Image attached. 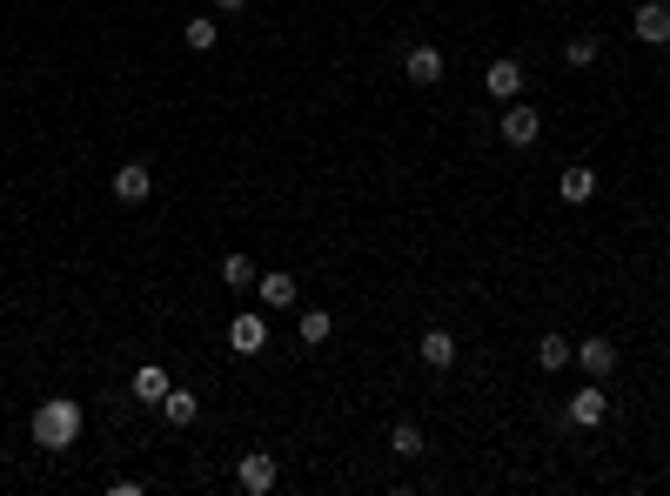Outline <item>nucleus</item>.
Wrapping results in <instances>:
<instances>
[{
	"mask_svg": "<svg viewBox=\"0 0 670 496\" xmlns=\"http://www.w3.org/2000/svg\"><path fill=\"white\" fill-rule=\"evenodd\" d=\"M81 429H88V416H81L74 396H47V403L34 409V443H41V450H74Z\"/></svg>",
	"mask_w": 670,
	"mask_h": 496,
	"instance_id": "obj_1",
	"label": "nucleus"
},
{
	"mask_svg": "<svg viewBox=\"0 0 670 496\" xmlns=\"http://www.w3.org/2000/svg\"><path fill=\"white\" fill-rule=\"evenodd\" d=\"M108 188H114V202H121V208H134V202H148V195H155V168H148V161H121Z\"/></svg>",
	"mask_w": 670,
	"mask_h": 496,
	"instance_id": "obj_2",
	"label": "nucleus"
},
{
	"mask_svg": "<svg viewBox=\"0 0 670 496\" xmlns=\"http://www.w3.org/2000/svg\"><path fill=\"white\" fill-rule=\"evenodd\" d=\"M496 135L510 141V148H530V141L543 135V114H536L530 101H510V108H503V121H496Z\"/></svg>",
	"mask_w": 670,
	"mask_h": 496,
	"instance_id": "obj_3",
	"label": "nucleus"
},
{
	"mask_svg": "<svg viewBox=\"0 0 670 496\" xmlns=\"http://www.w3.org/2000/svg\"><path fill=\"white\" fill-rule=\"evenodd\" d=\"M630 34L644 47H670V7L664 0H637V14H630Z\"/></svg>",
	"mask_w": 670,
	"mask_h": 496,
	"instance_id": "obj_4",
	"label": "nucleus"
},
{
	"mask_svg": "<svg viewBox=\"0 0 670 496\" xmlns=\"http://www.w3.org/2000/svg\"><path fill=\"white\" fill-rule=\"evenodd\" d=\"M275 476H282V463H275L268 450H248L242 463H235V483H242L248 496H268V490H275Z\"/></svg>",
	"mask_w": 670,
	"mask_h": 496,
	"instance_id": "obj_5",
	"label": "nucleus"
},
{
	"mask_svg": "<svg viewBox=\"0 0 670 496\" xmlns=\"http://www.w3.org/2000/svg\"><path fill=\"white\" fill-rule=\"evenodd\" d=\"M402 74H409L416 88H436V81H443V47H436V41H416L409 54H402Z\"/></svg>",
	"mask_w": 670,
	"mask_h": 496,
	"instance_id": "obj_6",
	"label": "nucleus"
},
{
	"mask_svg": "<svg viewBox=\"0 0 670 496\" xmlns=\"http://www.w3.org/2000/svg\"><path fill=\"white\" fill-rule=\"evenodd\" d=\"M483 88H490V101H516V94H523V61H516V54H496L490 68H483Z\"/></svg>",
	"mask_w": 670,
	"mask_h": 496,
	"instance_id": "obj_7",
	"label": "nucleus"
},
{
	"mask_svg": "<svg viewBox=\"0 0 670 496\" xmlns=\"http://www.w3.org/2000/svg\"><path fill=\"white\" fill-rule=\"evenodd\" d=\"M563 416H570L577 429H597L603 416H610V396H603V383H597V376H590V383H583L577 396H570V409H563Z\"/></svg>",
	"mask_w": 670,
	"mask_h": 496,
	"instance_id": "obj_8",
	"label": "nucleus"
},
{
	"mask_svg": "<svg viewBox=\"0 0 670 496\" xmlns=\"http://www.w3.org/2000/svg\"><path fill=\"white\" fill-rule=\"evenodd\" d=\"M255 295H262V309H295V302H302V282H295L289 269H268V275H255Z\"/></svg>",
	"mask_w": 670,
	"mask_h": 496,
	"instance_id": "obj_9",
	"label": "nucleus"
},
{
	"mask_svg": "<svg viewBox=\"0 0 670 496\" xmlns=\"http://www.w3.org/2000/svg\"><path fill=\"white\" fill-rule=\"evenodd\" d=\"M228 349H235V356H262V349H268V322L262 316H235V322H228Z\"/></svg>",
	"mask_w": 670,
	"mask_h": 496,
	"instance_id": "obj_10",
	"label": "nucleus"
},
{
	"mask_svg": "<svg viewBox=\"0 0 670 496\" xmlns=\"http://www.w3.org/2000/svg\"><path fill=\"white\" fill-rule=\"evenodd\" d=\"M195 416H201V396H195V389H168V396H161V423H168V429H195Z\"/></svg>",
	"mask_w": 670,
	"mask_h": 496,
	"instance_id": "obj_11",
	"label": "nucleus"
},
{
	"mask_svg": "<svg viewBox=\"0 0 670 496\" xmlns=\"http://www.w3.org/2000/svg\"><path fill=\"white\" fill-rule=\"evenodd\" d=\"M557 195H563L570 208H583L590 195H597V168H583V161H570V168L557 175Z\"/></svg>",
	"mask_w": 670,
	"mask_h": 496,
	"instance_id": "obj_12",
	"label": "nucleus"
},
{
	"mask_svg": "<svg viewBox=\"0 0 670 496\" xmlns=\"http://www.w3.org/2000/svg\"><path fill=\"white\" fill-rule=\"evenodd\" d=\"M577 369L583 376H610V369H617V342H603V336H590V342H577Z\"/></svg>",
	"mask_w": 670,
	"mask_h": 496,
	"instance_id": "obj_13",
	"label": "nucleus"
},
{
	"mask_svg": "<svg viewBox=\"0 0 670 496\" xmlns=\"http://www.w3.org/2000/svg\"><path fill=\"white\" fill-rule=\"evenodd\" d=\"M416 356H423L429 369H456V336H449V329H423Z\"/></svg>",
	"mask_w": 670,
	"mask_h": 496,
	"instance_id": "obj_14",
	"label": "nucleus"
},
{
	"mask_svg": "<svg viewBox=\"0 0 670 496\" xmlns=\"http://www.w3.org/2000/svg\"><path fill=\"white\" fill-rule=\"evenodd\" d=\"M423 450H429L423 423H389V456H402V463H416Z\"/></svg>",
	"mask_w": 670,
	"mask_h": 496,
	"instance_id": "obj_15",
	"label": "nucleus"
},
{
	"mask_svg": "<svg viewBox=\"0 0 670 496\" xmlns=\"http://www.w3.org/2000/svg\"><path fill=\"white\" fill-rule=\"evenodd\" d=\"M570 362H577V342H563V336L536 342V369H543V376H557V369H570Z\"/></svg>",
	"mask_w": 670,
	"mask_h": 496,
	"instance_id": "obj_16",
	"label": "nucleus"
},
{
	"mask_svg": "<svg viewBox=\"0 0 670 496\" xmlns=\"http://www.w3.org/2000/svg\"><path fill=\"white\" fill-rule=\"evenodd\" d=\"M168 369H155V362H148V369H134V403H155L161 409V396H168Z\"/></svg>",
	"mask_w": 670,
	"mask_h": 496,
	"instance_id": "obj_17",
	"label": "nucleus"
},
{
	"mask_svg": "<svg viewBox=\"0 0 670 496\" xmlns=\"http://www.w3.org/2000/svg\"><path fill=\"white\" fill-rule=\"evenodd\" d=\"M215 275H222V289H255V275H262V269H255L248 255H235V248H228V255H222V269H215Z\"/></svg>",
	"mask_w": 670,
	"mask_h": 496,
	"instance_id": "obj_18",
	"label": "nucleus"
},
{
	"mask_svg": "<svg viewBox=\"0 0 670 496\" xmlns=\"http://www.w3.org/2000/svg\"><path fill=\"white\" fill-rule=\"evenodd\" d=\"M563 61H570V68H597L603 41H597V34H570V41H563Z\"/></svg>",
	"mask_w": 670,
	"mask_h": 496,
	"instance_id": "obj_19",
	"label": "nucleus"
},
{
	"mask_svg": "<svg viewBox=\"0 0 670 496\" xmlns=\"http://www.w3.org/2000/svg\"><path fill=\"white\" fill-rule=\"evenodd\" d=\"M329 336H335V316H329V309H302V342L315 349V342H329Z\"/></svg>",
	"mask_w": 670,
	"mask_h": 496,
	"instance_id": "obj_20",
	"label": "nucleus"
},
{
	"mask_svg": "<svg viewBox=\"0 0 670 496\" xmlns=\"http://www.w3.org/2000/svg\"><path fill=\"white\" fill-rule=\"evenodd\" d=\"M215 41H222V27L208 21V14H201V21H188V47H195V54H208Z\"/></svg>",
	"mask_w": 670,
	"mask_h": 496,
	"instance_id": "obj_21",
	"label": "nucleus"
},
{
	"mask_svg": "<svg viewBox=\"0 0 670 496\" xmlns=\"http://www.w3.org/2000/svg\"><path fill=\"white\" fill-rule=\"evenodd\" d=\"M248 0H215V14H242Z\"/></svg>",
	"mask_w": 670,
	"mask_h": 496,
	"instance_id": "obj_22",
	"label": "nucleus"
}]
</instances>
